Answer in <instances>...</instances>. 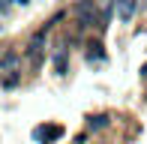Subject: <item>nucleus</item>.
I'll list each match as a JSON object with an SVG mask.
<instances>
[{"instance_id":"2","label":"nucleus","mask_w":147,"mask_h":144,"mask_svg":"<svg viewBox=\"0 0 147 144\" xmlns=\"http://www.w3.org/2000/svg\"><path fill=\"white\" fill-rule=\"evenodd\" d=\"M135 6H138V0H117V18L120 21H132V15H135Z\"/></svg>"},{"instance_id":"7","label":"nucleus","mask_w":147,"mask_h":144,"mask_svg":"<svg viewBox=\"0 0 147 144\" xmlns=\"http://www.w3.org/2000/svg\"><path fill=\"white\" fill-rule=\"evenodd\" d=\"M54 69H57V75H66V54H63V51L54 57Z\"/></svg>"},{"instance_id":"5","label":"nucleus","mask_w":147,"mask_h":144,"mask_svg":"<svg viewBox=\"0 0 147 144\" xmlns=\"http://www.w3.org/2000/svg\"><path fill=\"white\" fill-rule=\"evenodd\" d=\"M87 48H90V51H87V60H90V63H93V60H102V57H105V54H102V45H99V42H90Z\"/></svg>"},{"instance_id":"3","label":"nucleus","mask_w":147,"mask_h":144,"mask_svg":"<svg viewBox=\"0 0 147 144\" xmlns=\"http://www.w3.org/2000/svg\"><path fill=\"white\" fill-rule=\"evenodd\" d=\"M63 135V126H42V129H36V138H45V141H54Z\"/></svg>"},{"instance_id":"9","label":"nucleus","mask_w":147,"mask_h":144,"mask_svg":"<svg viewBox=\"0 0 147 144\" xmlns=\"http://www.w3.org/2000/svg\"><path fill=\"white\" fill-rule=\"evenodd\" d=\"M141 75H147V63H144V66H141Z\"/></svg>"},{"instance_id":"1","label":"nucleus","mask_w":147,"mask_h":144,"mask_svg":"<svg viewBox=\"0 0 147 144\" xmlns=\"http://www.w3.org/2000/svg\"><path fill=\"white\" fill-rule=\"evenodd\" d=\"M75 15H78V21H81V27H102L99 24V18H96V3L93 0H81V3L75 6Z\"/></svg>"},{"instance_id":"4","label":"nucleus","mask_w":147,"mask_h":144,"mask_svg":"<svg viewBox=\"0 0 147 144\" xmlns=\"http://www.w3.org/2000/svg\"><path fill=\"white\" fill-rule=\"evenodd\" d=\"M15 63H18V54H15V51H6V54L0 57V72L9 69V66H15Z\"/></svg>"},{"instance_id":"8","label":"nucleus","mask_w":147,"mask_h":144,"mask_svg":"<svg viewBox=\"0 0 147 144\" xmlns=\"http://www.w3.org/2000/svg\"><path fill=\"white\" fill-rule=\"evenodd\" d=\"M18 78H21V72H12V75H6V78H3V87H15Z\"/></svg>"},{"instance_id":"10","label":"nucleus","mask_w":147,"mask_h":144,"mask_svg":"<svg viewBox=\"0 0 147 144\" xmlns=\"http://www.w3.org/2000/svg\"><path fill=\"white\" fill-rule=\"evenodd\" d=\"M15 3H27V0H15Z\"/></svg>"},{"instance_id":"6","label":"nucleus","mask_w":147,"mask_h":144,"mask_svg":"<svg viewBox=\"0 0 147 144\" xmlns=\"http://www.w3.org/2000/svg\"><path fill=\"white\" fill-rule=\"evenodd\" d=\"M87 126H90V129H102V126H108V114H96V117H90Z\"/></svg>"}]
</instances>
